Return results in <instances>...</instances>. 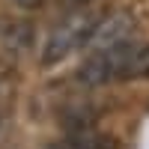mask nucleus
<instances>
[{
    "mask_svg": "<svg viewBox=\"0 0 149 149\" xmlns=\"http://www.w3.org/2000/svg\"><path fill=\"white\" fill-rule=\"evenodd\" d=\"M48 149H104V140L95 134V128L86 119H72L69 122V134L63 140L51 143Z\"/></svg>",
    "mask_w": 149,
    "mask_h": 149,
    "instance_id": "39448f33",
    "label": "nucleus"
},
{
    "mask_svg": "<svg viewBox=\"0 0 149 149\" xmlns=\"http://www.w3.org/2000/svg\"><path fill=\"white\" fill-rule=\"evenodd\" d=\"M137 54L134 42H119V45H110V48H98V51H90V57L81 63L78 69V81L84 86H102L110 81H119V78H128V69H131V60Z\"/></svg>",
    "mask_w": 149,
    "mask_h": 149,
    "instance_id": "f03ea898",
    "label": "nucleus"
},
{
    "mask_svg": "<svg viewBox=\"0 0 149 149\" xmlns=\"http://www.w3.org/2000/svg\"><path fill=\"white\" fill-rule=\"evenodd\" d=\"M72 6H86V3H93V0H69Z\"/></svg>",
    "mask_w": 149,
    "mask_h": 149,
    "instance_id": "6e6552de",
    "label": "nucleus"
},
{
    "mask_svg": "<svg viewBox=\"0 0 149 149\" xmlns=\"http://www.w3.org/2000/svg\"><path fill=\"white\" fill-rule=\"evenodd\" d=\"M134 33V18L128 12H113L107 18H98V24L93 27L90 39H86L84 48L90 51H98V48H110V45H119V42H128Z\"/></svg>",
    "mask_w": 149,
    "mask_h": 149,
    "instance_id": "7ed1b4c3",
    "label": "nucleus"
},
{
    "mask_svg": "<svg viewBox=\"0 0 149 149\" xmlns=\"http://www.w3.org/2000/svg\"><path fill=\"white\" fill-rule=\"evenodd\" d=\"M39 3H45V0H15V6H21V9H33Z\"/></svg>",
    "mask_w": 149,
    "mask_h": 149,
    "instance_id": "0eeeda50",
    "label": "nucleus"
},
{
    "mask_svg": "<svg viewBox=\"0 0 149 149\" xmlns=\"http://www.w3.org/2000/svg\"><path fill=\"white\" fill-rule=\"evenodd\" d=\"M33 42V27L21 18H0V51L6 57H21Z\"/></svg>",
    "mask_w": 149,
    "mask_h": 149,
    "instance_id": "20e7f679",
    "label": "nucleus"
},
{
    "mask_svg": "<svg viewBox=\"0 0 149 149\" xmlns=\"http://www.w3.org/2000/svg\"><path fill=\"white\" fill-rule=\"evenodd\" d=\"M128 78H149V45L134 54L131 69H128Z\"/></svg>",
    "mask_w": 149,
    "mask_h": 149,
    "instance_id": "423d86ee",
    "label": "nucleus"
},
{
    "mask_svg": "<svg viewBox=\"0 0 149 149\" xmlns=\"http://www.w3.org/2000/svg\"><path fill=\"white\" fill-rule=\"evenodd\" d=\"M95 24H98V15L93 9H74L69 15H63L51 27V33H48V42H45V51H42V63L45 66H57L60 60H66L69 54L78 51V48H84Z\"/></svg>",
    "mask_w": 149,
    "mask_h": 149,
    "instance_id": "f257e3e1",
    "label": "nucleus"
}]
</instances>
